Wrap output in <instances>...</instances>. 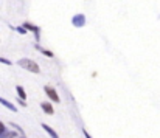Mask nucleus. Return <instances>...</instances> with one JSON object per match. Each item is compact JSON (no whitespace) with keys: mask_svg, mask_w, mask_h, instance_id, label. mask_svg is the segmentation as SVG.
Segmentation results:
<instances>
[{"mask_svg":"<svg viewBox=\"0 0 160 138\" xmlns=\"http://www.w3.org/2000/svg\"><path fill=\"white\" fill-rule=\"evenodd\" d=\"M17 64H19L22 68H25V70H28V71H31V73H39V71H41V67H39L38 62H34L33 59L22 57V59H19Z\"/></svg>","mask_w":160,"mask_h":138,"instance_id":"1","label":"nucleus"},{"mask_svg":"<svg viewBox=\"0 0 160 138\" xmlns=\"http://www.w3.org/2000/svg\"><path fill=\"white\" fill-rule=\"evenodd\" d=\"M44 92H45V95H47L53 102H58V104H59L61 98H59V95H58V92H56V89H53L52 86H45V87H44Z\"/></svg>","mask_w":160,"mask_h":138,"instance_id":"2","label":"nucleus"},{"mask_svg":"<svg viewBox=\"0 0 160 138\" xmlns=\"http://www.w3.org/2000/svg\"><path fill=\"white\" fill-rule=\"evenodd\" d=\"M72 25L75 28H82L86 25V16L84 14H76L72 17Z\"/></svg>","mask_w":160,"mask_h":138,"instance_id":"3","label":"nucleus"},{"mask_svg":"<svg viewBox=\"0 0 160 138\" xmlns=\"http://www.w3.org/2000/svg\"><path fill=\"white\" fill-rule=\"evenodd\" d=\"M23 28H25L27 31H31V33H34V36H36V41L39 42V39H41V28H39L38 25H33V23H30V22H25V23H23Z\"/></svg>","mask_w":160,"mask_h":138,"instance_id":"4","label":"nucleus"},{"mask_svg":"<svg viewBox=\"0 0 160 138\" xmlns=\"http://www.w3.org/2000/svg\"><path fill=\"white\" fill-rule=\"evenodd\" d=\"M0 104H2L3 107H6V109H9L11 112H17V107H16L14 104H11V102H9L8 99H5V98H2V96H0Z\"/></svg>","mask_w":160,"mask_h":138,"instance_id":"5","label":"nucleus"},{"mask_svg":"<svg viewBox=\"0 0 160 138\" xmlns=\"http://www.w3.org/2000/svg\"><path fill=\"white\" fill-rule=\"evenodd\" d=\"M41 126H42V129H44V131H45V132H47V134H48V135H50L52 138H59V135H58V132H54V129H52V127H50L48 124L42 123Z\"/></svg>","mask_w":160,"mask_h":138,"instance_id":"6","label":"nucleus"},{"mask_svg":"<svg viewBox=\"0 0 160 138\" xmlns=\"http://www.w3.org/2000/svg\"><path fill=\"white\" fill-rule=\"evenodd\" d=\"M41 109H42L47 115H53L54 113V109H53V106H52L50 102H42V104H41Z\"/></svg>","mask_w":160,"mask_h":138,"instance_id":"7","label":"nucleus"},{"mask_svg":"<svg viewBox=\"0 0 160 138\" xmlns=\"http://www.w3.org/2000/svg\"><path fill=\"white\" fill-rule=\"evenodd\" d=\"M16 92H17L19 99H22V101H25V99H27V93H25V89H23L22 86H17V87H16Z\"/></svg>","mask_w":160,"mask_h":138,"instance_id":"8","label":"nucleus"},{"mask_svg":"<svg viewBox=\"0 0 160 138\" xmlns=\"http://www.w3.org/2000/svg\"><path fill=\"white\" fill-rule=\"evenodd\" d=\"M38 50H39L42 54H45L47 57H53V56H54L53 51H50V50H45V48H42V47H39V45H38Z\"/></svg>","mask_w":160,"mask_h":138,"instance_id":"9","label":"nucleus"},{"mask_svg":"<svg viewBox=\"0 0 160 138\" xmlns=\"http://www.w3.org/2000/svg\"><path fill=\"white\" fill-rule=\"evenodd\" d=\"M0 64H5V65H11L12 62H11L9 59H6V57H2V56H0Z\"/></svg>","mask_w":160,"mask_h":138,"instance_id":"10","label":"nucleus"},{"mask_svg":"<svg viewBox=\"0 0 160 138\" xmlns=\"http://www.w3.org/2000/svg\"><path fill=\"white\" fill-rule=\"evenodd\" d=\"M5 132H6V126H5V124L0 121V138H2V135H3Z\"/></svg>","mask_w":160,"mask_h":138,"instance_id":"11","label":"nucleus"},{"mask_svg":"<svg viewBox=\"0 0 160 138\" xmlns=\"http://www.w3.org/2000/svg\"><path fill=\"white\" fill-rule=\"evenodd\" d=\"M16 31H17V33H20V34H27V30H25L23 27H17V28H16Z\"/></svg>","mask_w":160,"mask_h":138,"instance_id":"12","label":"nucleus"},{"mask_svg":"<svg viewBox=\"0 0 160 138\" xmlns=\"http://www.w3.org/2000/svg\"><path fill=\"white\" fill-rule=\"evenodd\" d=\"M17 102H19V104H20L22 107H27V106H28V104H27L25 101H22V99H19V98H17Z\"/></svg>","mask_w":160,"mask_h":138,"instance_id":"13","label":"nucleus"},{"mask_svg":"<svg viewBox=\"0 0 160 138\" xmlns=\"http://www.w3.org/2000/svg\"><path fill=\"white\" fill-rule=\"evenodd\" d=\"M82 134H84V137H86V138H92L90 135H89V132H87L86 129H82Z\"/></svg>","mask_w":160,"mask_h":138,"instance_id":"14","label":"nucleus"},{"mask_svg":"<svg viewBox=\"0 0 160 138\" xmlns=\"http://www.w3.org/2000/svg\"><path fill=\"white\" fill-rule=\"evenodd\" d=\"M19 138H27V137H19Z\"/></svg>","mask_w":160,"mask_h":138,"instance_id":"15","label":"nucleus"}]
</instances>
